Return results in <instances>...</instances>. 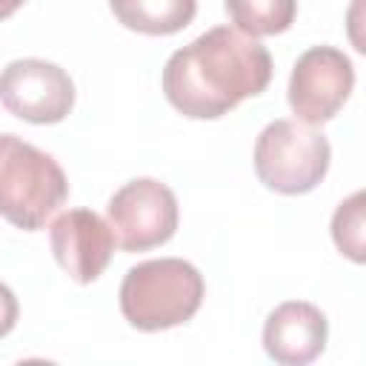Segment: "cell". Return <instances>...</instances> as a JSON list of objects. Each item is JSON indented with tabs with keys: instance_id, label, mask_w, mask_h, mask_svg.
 <instances>
[{
	"instance_id": "cell-1",
	"label": "cell",
	"mask_w": 366,
	"mask_h": 366,
	"mask_svg": "<svg viewBox=\"0 0 366 366\" xmlns=\"http://www.w3.org/2000/svg\"><path fill=\"white\" fill-rule=\"evenodd\" d=\"M272 80L269 49L234 26H214L163 66V94L183 117L217 120Z\"/></svg>"
},
{
	"instance_id": "cell-12",
	"label": "cell",
	"mask_w": 366,
	"mask_h": 366,
	"mask_svg": "<svg viewBox=\"0 0 366 366\" xmlns=\"http://www.w3.org/2000/svg\"><path fill=\"white\" fill-rule=\"evenodd\" d=\"M332 240L355 263H363V192L346 197L332 217Z\"/></svg>"
},
{
	"instance_id": "cell-11",
	"label": "cell",
	"mask_w": 366,
	"mask_h": 366,
	"mask_svg": "<svg viewBox=\"0 0 366 366\" xmlns=\"http://www.w3.org/2000/svg\"><path fill=\"white\" fill-rule=\"evenodd\" d=\"M232 26L249 37L280 34L295 23L297 0H234L223 3Z\"/></svg>"
},
{
	"instance_id": "cell-4",
	"label": "cell",
	"mask_w": 366,
	"mask_h": 366,
	"mask_svg": "<svg viewBox=\"0 0 366 366\" xmlns=\"http://www.w3.org/2000/svg\"><path fill=\"white\" fill-rule=\"evenodd\" d=\"M332 146L323 132L300 120H272L254 143V172L277 194H306L329 172Z\"/></svg>"
},
{
	"instance_id": "cell-5",
	"label": "cell",
	"mask_w": 366,
	"mask_h": 366,
	"mask_svg": "<svg viewBox=\"0 0 366 366\" xmlns=\"http://www.w3.org/2000/svg\"><path fill=\"white\" fill-rule=\"evenodd\" d=\"M177 197L154 177H134L120 186L106 206V223L114 246L123 252H149L172 240L177 232Z\"/></svg>"
},
{
	"instance_id": "cell-10",
	"label": "cell",
	"mask_w": 366,
	"mask_h": 366,
	"mask_svg": "<svg viewBox=\"0 0 366 366\" xmlns=\"http://www.w3.org/2000/svg\"><path fill=\"white\" fill-rule=\"evenodd\" d=\"M109 9L129 31L166 37L183 31L194 20L197 0H109Z\"/></svg>"
},
{
	"instance_id": "cell-7",
	"label": "cell",
	"mask_w": 366,
	"mask_h": 366,
	"mask_svg": "<svg viewBox=\"0 0 366 366\" xmlns=\"http://www.w3.org/2000/svg\"><path fill=\"white\" fill-rule=\"evenodd\" d=\"M0 103L9 114L51 126L69 117L74 106V83L66 69L40 57L11 60L0 71Z\"/></svg>"
},
{
	"instance_id": "cell-2",
	"label": "cell",
	"mask_w": 366,
	"mask_h": 366,
	"mask_svg": "<svg viewBox=\"0 0 366 366\" xmlns=\"http://www.w3.org/2000/svg\"><path fill=\"white\" fill-rule=\"evenodd\" d=\"M203 297V274L180 257L143 260L120 283V312L140 332H163L192 320Z\"/></svg>"
},
{
	"instance_id": "cell-15",
	"label": "cell",
	"mask_w": 366,
	"mask_h": 366,
	"mask_svg": "<svg viewBox=\"0 0 366 366\" xmlns=\"http://www.w3.org/2000/svg\"><path fill=\"white\" fill-rule=\"evenodd\" d=\"M223 3H234V0H223Z\"/></svg>"
},
{
	"instance_id": "cell-13",
	"label": "cell",
	"mask_w": 366,
	"mask_h": 366,
	"mask_svg": "<svg viewBox=\"0 0 366 366\" xmlns=\"http://www.w3.org/2000/svg\"><path fill=\"white\" fill-rule=\"evenodd\" d=\"M17 317H20L17 297L6 283H0V337H6L17 326Z\"/></svg>"
},
{
	"instance_id": "cell-14",
	"label": "cell",
	"mask_w": 366,
	"mask_h": 366,
	"mask_svg": "<svg viewBox=\"0 0 366 366\" xmlns=\"http://www.w3.org/2000/svg\"><path fill=\"white\" fill-rule=\"evenodd\" d=\"M26 0H0V20H6V17H11L20 6H23Z\"/></svg>"
},
{
	"instance_id": "cell-6",
	"label": "cell",
	"mask_w": 366,
	"mask_h": 366,
	"mask_svg": "<svg viewBox=\"0 0 366 366\" xmlns=\"http://www.w3.org/2000/svg\"><path fill=\"white\" fill-rule=\"evenodd\" d=\"M355 89V66L335 46H312L306 49L289 74V109L295 120L320 126L332 120Z\"/></svg>"
},
{
	"instance_id": "cell-8",
	"label": "cell",
	"mask_w": 366,
	"mask_h": 366,
	"mask_svg": "<svg viewBox=\"0 0 366 366\" xmlns=\"http://www.w3.org/2000/svg\"><path fill=\"white\" fill-rule=\"evenodd\" d=\"M49 243L57 266L77 283H94L114 252L109 223L92 209H69L49 226Z\"/></svg>"
},
{
	"instance_id": "cell-3",
	"label": "cell",
	"mask_w": 366,
	"mask_h": 366,
	"mask_svg": "<svg viewBox=\"0 0 366 366\" xmlns=\"http://www.w3.org/2000/svg\"><path fill=\"white\" fill-rule=\"evenodd\" d=\"M66 197V172L49 152L17 134H0V217L23 232H37Z\"/></svg>"
},
{
	"instance_id": "cell-9",
	"label": "cell",
	"mask_w": 366,
	"mask_h": 366,
	"mask_svg": "<svg viewBox=\"0 0 366 366\" xmlns=\"http://www.w3.org/2000/svg\"><path fill=\"white\" fill-rule=\"evenodd\" d=\"M329 337L326 315L306 300H286L263 323V349L280 366H303L320 357Z\"/></svg>"
}]
</instances>
